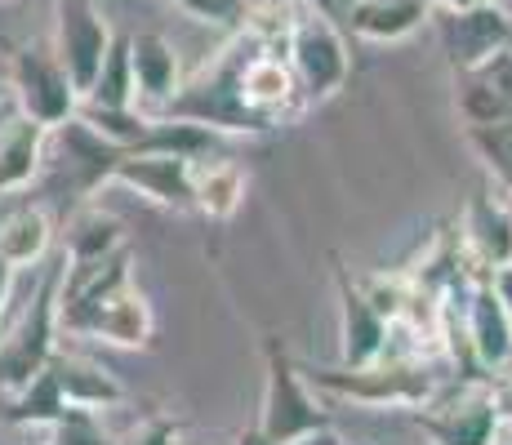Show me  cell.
Here are the masks:
<instances>
[{"label": "cell", "mask_w": 512, "mask_h": 445, "mask_svg": "<svg viewBox=\"0 0 512 445\" xmlns=\"http://www.w3.org/2000/svg\"><path fill=\"white\" fill-rule=\"evenodd\" d=\"M303 379L326 397H343L352 405H370V410H410L423 405L441 388L437 374L428 365L410 361H370V365H339V370H303Z\"/></svg>", "instance_id": "obj_5"}, {"label": "cell", "mask_w": 512, "mask_h": 445, "mask_svg": "<svg viewBox=\"0 0 512 445\" xmlns=\"http://www.w3.org/2000/svg\"><path fill=\"white\" fill-rule=\"evenodd\" d=\"M259 428L272 445H299L330 432V414L321 405L317 388L303 379V370L290 361L281 339L263 343V410Z\"/></svg>", "instance_id": "obj_3"}, {"label": "cell", "mask_w": 512, "mask_h": 445, "mask_svg": "<svg viewBox=\"0 0 512 445\" xmlns=\"http://www.w3.org/2000/svg\"><path fill=\"white\" fill-rule=\"evenodd\" d=\"M90 107H107V112H121V107H134V72H130V36H116L112 49L103 58V72L90 85V94L81 98Z\"/></svg>", "instance_id": "obj_23"}, {"label": "cell", "mask_w": 512, "mask_h": 445, "mask_svg": "<svg viewBox=\"0 0 512 445\" xmlns=\"http://www.w3.org/2000/svg\"><path fill=\"white\" fill-rule=\"evenodd\" d=\"M130 245L125 223L112 210H98V205H81V210L67 219V236H63V259L67 263H85V259H103V254Z\"/></svg>", "instance_id": "obj_22"}, {"label": "cell", "mask_w": 512, "mask_h": 445, "mask_svg": "<svg viewBox=\"0 0 512 445\" xmlns=\"http://www.w3.org/2000/svg\"><path fill=\"white\" fill-rule=\"evenodd\" d=\"M14 281H18V267H9L5 259H0V308L9 303V290H14Z\"/></svg>", "instance_id": "obj_33"}, {"label": "cell", "mask_w": 512, "mask_h": 445, "mask_svg": "<svg viewBox=\"0 0 512 445\" xmlns=\"http://www.w3.org/2000/svg\"><path fill=\"white\" fill-rule=\"evenodd\" d=\"M58 285L63 254L36 263L23 285L14 281L9 303L0 308V397H18L58 348Z\"/></svg>", "instance_id": "obj_1"}, {"label": "cell", "mask_w": 512, "mask_h": 445, "mask_svg": "<svg viewBox=\"0 0 512 445\" xmlns=\"http://www.w3.org/2000/svg\"><path fill=\"white\" fill-rule=\"evenodd\" d=\"M9 98L23 116L41 121L45 130L63 125L67 116H76L81 107V94L67 81L63 63H58L54 45H23L14 58H9Z\"/></svg>", "instance_id": "obj_6"}, {"label": "cell", "mask_w": 512, "mask_h": 445, "mask_svg": "<svg viewBox=\"0 0 512 445\" xmlns=\"http://www.w3.org/2000/svg\"><path fill=\"white\" fill-rule=\"evenodd\" d=\"M432 18H437L441 49H446L455 72H472L490 54L512 45V18L495 0L490 5H472V9H432Z\"/></svg>", "instance_id": "obj_10"}, {"label": "cell", "mask_w": 512, "mask_h": 445, "mask_svg": "<svg viewBox=\"0 0 512 445\" xmlns=\"http://www.w3.org/2000/svg\"><path fill=\"white\" fill-rule=\"evenodd\" d=\"M285 58H290V72L299 81V98L303 107L312 103H330L352 76V54L343 41V27L326 18L321 9L299 5L294 18L285 23Z\"/></svg>", "instance_id": "obj_4"}, {"label": "cell", "mask_w": 512, "mask_h": 445, "mask_svg": "<svg viewBox=\"0 0 512 445\" xmlns=\"http://www.w3.org/2000/svg\"><path fill=\"white\" fill-rule=\"evenodd\" d=\"M170 5H179L187 18H196L205 27H223V32H241L245 18H250L245 0H170Z\"/></svg>", "instance_id": "obj_27"}, {"label": "cell", "mask_w": 512, "mask_h": 445, "mask_svg": "<svg viewBox=\"0 0 512 445\" xmlns=\"http://www.w3.org/2000/svg\"><path fill=\"white\" fill-rule=\"evenodd\" d=\"M192 165L196 161L174 156V152H130L112 170V183L130 187V192H139L143 201L161 205V210L187 214V210H196V201H192Z\"/></svg>", "instance_id": "obj_12"}, {"label": "cell", "mask_w": 512, "mask_h": 445, "mask_svg": "<svg viewBox=\"0 0 512 445\" xmlns=\"http://www.w3.org/2000/svg\"><path fill=\"white\" fill-rule=\"evenodd\" d=\"M49 445H107L103 428H98V410L67 405L63 419L49 423Z\"/></svg>", "instance_id": "obj_26"}, {"label": "cell", "mask_w": 512, "mask_h": 445, "mask_svg": "<svg viewBox=\"0 0 512 445\" xmlns=\"http://www.w3.org/2000/svg\"><path fill=\"white\" fill-rule=\"evenodd\" d=\"M49 152V130L32 116H23L9 98L0 107V196H14L23 187H32L45 170Z\"/></svg>", "instance_id": "obj_14"}, {"label": "cell", "mask_w": 512, "mask_h": 445, "mask_svg": "<svg viewBox=\"0 0 512 445\" xmlns=\"http://www.w3.org/2000/svg\"><path fill=\"white\" fill-rule=\"evenodd\" d=\"M236 445H272V441L263 437V428H259V423H254V428H245L241 437H236Z\"/></svg>", "instance_id": "obj_34"}, {"label": "cell", "mask_w": 512, "mask_h": 445, "mask_svg": "<svg viewBox=\"0 0 512 445\" xmlns=\"http://www.w3.org/2000/svg\"><path fill=\"white\" fill-rule=\"evenodd\" d=\"M464 241L486 272L512 263V214L508 205L490 201L486 192H472L464 205Z\"/></svg>", "instance_id": "obj_20"}, {"label": "cell", "mask_w": 512, "mask_h": 445, "mask_svg": "<svg viewBox=\"0 0 512 445\" xmlns=\"http://www.w3.org/2000/svg\"><path fill=\"white\" fill-rule=\"evenodd\" d=\"M428 18L432 0H357L343 18V27L366 45H397L406 36H415Z\"/></svg>", "instance_id": "obj_17"}, {"label": "cell", "mask_w": 512, "mask_h": 445, "mask_svg": "<svg viewBox=\"0 0 512 445\" xmlns=\"http://www.w3.org/2000/svg\"><path fill=\"white\" fill-rule=\"evenodd\" d=\"M472 76L512 112V45H504L499 54H490L481 67H472Z\"/></svg>", "instance_id": "obj_28"}, {"label": "cell", "mask_w": 512, "mask_h": 445, "mask_svg": "<svg viewBox=\"0 0 512 445\" xmlns=\"http://www.w3.org/2000/svg\"><path fill=\"white\" fill-rule=\"evenodd\" d=\"M334 290H339V361L370 365L388 348V316L366 299L361 281H352L348 267L334 263Z\"/></svg>", "instance_id": "obj_13"}, {"label": "cell", "mask_w": 512, "mask_h": 445, "mask_svg": "<svg viewBox=\"0 0 512 445\" xmlns=\"http://www.w3.org/2000/svg\"><path fill=\"white\" fill-rule=\"evenodd\" d=\"M490 392H495V410H499V419H508V423H512V374H508V379H499Z\"/></svg>", "instance_id": "obj_32"}, {"label": "cell", "mask_w": 512, "mask_h": 445, "mask_svg": "<svg viewBox=\"0 0 512 445\" xmlns=\"http://www.w3.org/2000/svg\"><path fill=\"white\" fill-rule=\"evenodd\" d=\"M67 334H85V339H98V343H112V348L134 352V348H147V343H152L156 316H152L147 294L134 281H125L121 290H112L107 299H98Z\"/></svg>", "instance_id": "obj_11"}, {"label": "cell", "mask_w": 512, "mask_h": 445, "mask_svg": "<svg viewBox=\"0 0 512 445\" xmlns=\"http://www.w3.org/2000/svg\"><path fill=\"white\" fill-rule=\"evenodd\" d=\"M504 205H508V214H512V192H508V201H504Z\"/></svg>", "instance_id": "obj_38"}, {"label": "cell", "mask_w": 512, "mask_h": 445, "mask_svg": "<svg viewBox=\"0 0 512 445\" xmlns=\"http://www.w3.org/2000/svg\"><path fill=\"white\" fill-rule=\"evenodd\" d=\"M415 423L423 428V437L432 445H490L499 428V410H495V392L486 383H459L455 392H432L419 405Z\"/></svg>", "instance_id": "obj_8"}, {"label": "cell", "mask_w": 512, "mask_h": 445, "mask_svg": "<svg viewBox=\"0 0 512 445\" xmlns=\"http://www.w3.org/2000/svg\"><path fill=\"white\" fill-rule=\"evenodd\" d=\"M49 370H54V379H58V388H63L67 405H85V410H112V405L125 401L121 379H116L107 365H98V361H90V356H81V352L54 348V356H49Z\"/></svg>", "instance_id": "obj_18"}, {"label": "cell", "mask_w": 512, "mask_h": 445, "mask_svg": "<svg viewBox=\"0 0 512 445\" xmlns=\"http://www.w3.org/2000/svg\"><path fill=\"white\" fill-rule=\"evenodd\" d=\"M495 5H499V9H504V14H508V18H512V0H495Z\"/></svg>", "instance_id": "obj_37"}, {"label": "cell", "mask_w": 512, "mask_h": 445, "mask_svg": "<svg viewBox=\"0 0 512 445\" xmlns=\"http://www.w3.org/2000/svg\"><path fill=\"white\" fill-rule=\"evenodd\" d=\"M121 445H179V423L165 419V414H152V419L139 423Z\"/></svg>", "instance_id": "obj_29"}, {"label": "cell", "mask_w": 512, "mask_h": 445, "mask_svg": "<svg viewBox=\"0 0 512 445\" xmlns=\"http://www.w3.org/2000/svg\"><path fill=\"white\" fill-rule=\"evenodd\" d=\"M464 339H468L481 370H499L512 356V316L504 303H499L490 276H481V281L472 285V294L464 303Z\"/></svg>", "instance_id": "obj_15"}, {"label": "cell", "mask_w": 512, "mask_h": 445, "mask_svg": "<svg viewBox=\"0 0 512 445\" xmlns=\"http://www.w3.org/2000/svg\"><path fill=\"white\" fill-rule=\"evenodd\" d=\"M432 5H437V0H432Z\"/></svg>", "instance_id": "obj_39"}, {"label": "cell", "mask_w": 512, "mask_h": 445, "mask_svg": "<svg viewBox=\"0 0 512 445\" xmlns=\"http://www.w3.org/2000/svg\"><path fill=\"white\" fill-rule=\"evenodd\" d=\"M299 5H312V9H321L326 18H334V23H343V18H348V9L357 5V0H299Z\"/></svg>", "instance_id": "obj_31"}, {"label": "cell", "mask_w": 512, "mask_h": 445, "mask_svg": "<svg viewBox=\"0 0 512 445\" xmlns=\"http://www.w3.org/2000/svg\"><path fill=\"white\" fill-rule=\"evenodd\" d=\"M468 143L486 161V170L499 178V187L512 192V116L490 125H468Z\"/></svg>", "instance_id": "obj_25"}, {"label": "cell", "mask_w": 512, "mask_h": 445, "mask_svg": "<svg viewBox=\"0 0 512 445\" xmlns=\"http://www.w3.org/2000/svg\"><path fill=\"white\" fill-rule=\"evenodd\" d=\"M490 285H495L499 303H504V308H508V316H512V263L495 267V272H490Z\"/></svg>", "instance_id": "obj_30"}, {"label": "cell", "mask_w": 512, "mask_h": 445, "mask_svg": "<svg viewBox=\"0 0 512 445\" xmlns=\"http://www.w3.org/2000/svg\"><path fill=\"white\" fill-rule=\"evenodd\" d=\"M112 41L116 36L94 0H54V54L81 98L90 94V85L103 72Z\"/></svg>", "instance_id": "obj_9"}, {"label": "cell", "mask_w": 512, "mask_h": 445, "mask_svg": "<svg viewBox=\"0 0 512 445\" xmlns=\"http://www.w3.org/2000/svg\"><path fill=\"white\" fill-rule=\"evenodd\" d=\"M63 410H67V397H63V388H58L54 370H49V361H45V370L36 374V379L27 383L18 397H9L5 414L14 423H36V428H49L54 419H63Z\"/></svg>", "instance_id": "obj_24"}, {"label": "cell", "mask_w": 512, "mask_h": 445, "mask_svg": "<svg viewBox=\"0 0 512 445\" xmlns=\"http://www.w3.org/2000/svg\"><path fill=\"white\" fill-rule=\"evenodd\" d=\"M49 147H54V170L58 187H67L72 201H90L103 183H112V170L125 161V147L112 143L81 116H67L63 125L49 130Z\"/></svg>", "instance_id": "obj_7"}, {"label": "cell", "mask_w": 512, "mask_h": 445, "mask_svg": "<svg viewBox=\"0 0 512 445\" xmlns=\"http://www.w3.org/2000/svg\"><path fill=\"white\" fill-rule=\"evenodd\" d=\"M130 72H134V107H152L161 112L179 89V49L165 41L161 32H139L130 36ZM147 112V116H152Z\"/></svg>", "instance_id": "obj_16"}, {"label": "cell", "mask_w": 512, "mask_h": 445, "mask_svg": "<svg viewBox=\"0 0 512 445\" xmlns=\"http://www.w3.org/2000/svg\"><path fill=\"white\" fill-rule=\"evenodd\" d=\"M5 103H9V76L0 72V107H5Z\"/></svg>", "instance_id": "obj_36"}, {"label": "cell", "mask_w": 512, "mask_h": 445, "mask_svg": "<svg viewBox=\"0 0 512 445\" xmlns=\"http://www.w3.org/2000/svg\"><path fill=\"white\" fill-rule=\"evenodd\" d=\"M490 445H512V423L508 419H499V428H495V441Z\"/></svg>", "instance_id": "obj_35"}, {"label": "cell", "mask_w": 512, "mask_h": 445, "mask_svg": "<svg viewBox=\"0 0 512 445\" xmlns=\"http://www.w3.org/2000/svg\"><path fill=\"white\" fill-rule=\"evenodd\" d=\"M259 41H263V32L254 23H245L241 32L219 49V58L205 63L187 85L174 89L170 103L152 116L192 121V125H205V130H214V134H272L277 125H268L263 116H254L250 107H245V94H241L245 58L254 54Z\"/></svg>", "instance_id": "obj_2"}, {"label": "cell", "mask_w": 512, "mask_h": 445, "mask_svg": "<svg viewBox=\"0 0 512 445\" xmlns=\"http://www.w3.org/2000/svg\"><path fill=\"white\" fill-rule=\"evenodd\" d=\"M49 241H54V223H49L45 205H18L0 219V259L18 272L45 263Z\"/></svg>", "instance_id": "obj_21"}, {"label": "cell", "mask_w": 512, "mask_h": 445, "mask_svg": "<svg viewBox=\"0 0 512 445\" xmlns=\"http://www.w3.org/2000/svg\"><path fill=\"white\" fill-rule=\"evenodd\" d=\"M245 187H250V178H245V170L232 156H201V161L192 165L196 214H205V219H214V223L236 219V210L245 205Z\"/></svg>", "instance_id": "obj_19"}]
</instances>
